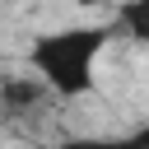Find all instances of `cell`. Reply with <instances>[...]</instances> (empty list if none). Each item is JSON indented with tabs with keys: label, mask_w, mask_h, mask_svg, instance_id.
<instances>
[{
	"label": "cell",
	"mask_w": 149,
	"mask_h": 149,
	"mask_svg": "<svg viewBox=\"0 0 149 149\" xmlns=\"http://www.w3.org/2000/svg\"><path fill=\"white\" fill-rule=\"evenodd\" d=\"M107 37H112L107 23H74V28L42 33L28 47V65L47 84V93H56V98H84L93 88V61L107 47Z\"/></svg>",
	"instance_id": "cell-1"
},
{
	"label": "cell",
	"mask_w": 149,
	"mask_h": 149,
	"mask_svg": "<svg viewBox=\"0 0 149 149\" xmlns=\"http://www.w3.org/2000/svg\"><path fill=\"white\" fill-rule=\"evenodd\" d=\"M47 98V84L37 74H9L0 79V112L5 116H23V112H37Z\"/></svg>",
	"instance_id": "cell-2"
},
{
	"label": "cell",
	"mask_w": 149,
	"mask_h": 149,
	"mask_svg": "<svg viewBox=\"0 0 149 149\" xmlns=\"http://www.w3.org/2000/svg\"><path fill=\"white\" fill-rule=\"evenodd\" d=\"M121 23H126L130 42H149V0H126L121 5Z\"/></svg>",
	"instance_id": "cell-3"
}]
</instances>
